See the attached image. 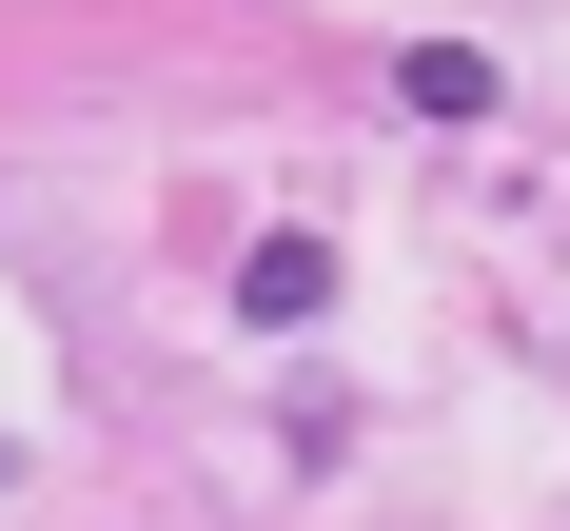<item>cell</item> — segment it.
Segmentation results:
<instances>
[{
  "label": "cell",
  "mask_w": 570,
  "mask_h": 531,
  "mask_svg": "<svg viewBox=\"0 0 570 531\" xmlns=\"http://www.w3.org/2000/svg\"><path fill=\"white\" fill-rule=\"evenodd\" d=\"M236 315H256V335H315V315H335V236H256V256H236Z\"/></svg>",
  "instance_id": "1"
},
{
  "label": "cell",
  "mask_w": 570,
  "mask_h": 531,
  "mask_svg": "<svg viewBox=\"0 0 570 531\" xmlns=\"http://www.w3.org/2000/svg\"><path fill=\"white\" fill-rule=\"evenodd\" d=\"M394 99H413V118H453V138H472V118L512 99V79H492V59H472V40H413V59H394Z\"/></svg>",
  "instance_id": "2"
}]
</instances>
